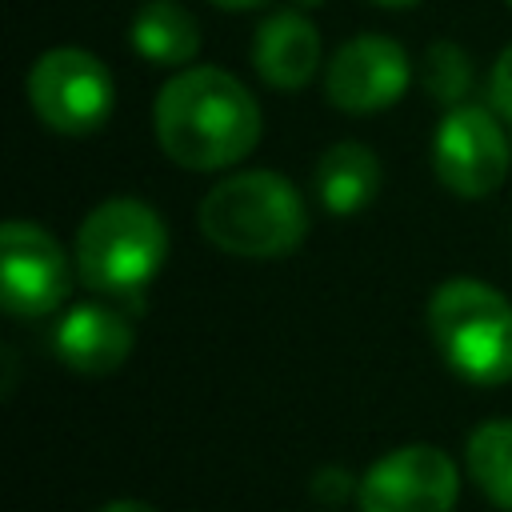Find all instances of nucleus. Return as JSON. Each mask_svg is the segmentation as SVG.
<instances>
[{
  "label": "nucleus",
  "instance_id": "obj_13",
  "mask_svg": "<svg viewBox=\"0 0 512 512\" xmlns=\"http://www.w3.org/2000/svg\"><path fill=\"white\" fill-rule=\"evenodd\" d=\"M128 40L152 64H188L200 48V24L180 0H148L132 16Z\"/></svg>",
  "mask_w": 512,
  "mask_h": 512
},
{
  "label": "nucleus",
  "instance_id": "obj_14",
  "mask_svg": "<svg viewBox=\"0 0 512 512\" xmlns=\"http://www.w3.org/2000/svg\"><path fill=\"white\" fill-rule=\"evenodd\" d=\"M468 476L504 512H512V420H484L468 436Z\"/></svg>",
  "mask_w": 512,
  "mask_h": 512
},
{
  "label": "nucleus",
  "instance_id": "obj_1",
  "mask_svg": "<svg viewBox=\"0 0 512 512\" xmlns=\"http://www.w3.org/2000/svg\"><path fill=\"white\" fill-rule=\"evenodd\" d=\"M152 124L168 160L192 172H216L256 148L260 104L232 72L200 64L176 72L156 92Z\"/></svg>",
  "mask_w": 512,
  "mask_h": 512
},
{
  "label": "nucleus",
  "instance_id": "obj_7",
  "mask_svg": "<svg viewBox=\"0 0 512 512\" xmlns=\"http://www.w3.org/2000/svg\"><path fill=\"white\" fill-rule=\"evenodd\" d=\"M460 472L448 452L432 444H404L380 456L356 492L360 512H452Z\"/></svg>",
  "mask_w": 512,
  "mask_h": 512
},
{
  "label": "nucleus",
  "instance_id": "obj_2",
  "mask_svg": "<svg viewBox=\"0 0 512 512\" xmlns=\"http://www.w3.org/2000/svg\"><path fill=\"white\" fill-rule=\"evenodd\" d=\"M200 232L232 256H284L308 232V208L296 184L272 168L224 176L200 200Z\"/></svg>",
  "mask_w": 512,
  "mask_h": 512
},
{
  "label": "nucleus",
  "instance_id": "obj_21",
  "mask_svg": "<svg viewBox=\"0 0 512 512\" xmlns=\"http://www.w3.org/2000/svg\"><path fill=\"white\" fill-rule=\"evenodd\" d=\"M376 4H384V8H408V4H416V0H376Z\"/></svg>",
  "mask_w": 512,
  "mask_h": 512
},
{
  "label": "nucleus",
  "instance_id": "obj_18",
  "mask_svg": "<svg viewBox=\"0 0 512 512\" xmlns=\"http://www.w3.org/2000/svg\"><path fill=\"white\" fill-rule=\"evenodd\" d=\"M100 512H156L152 504H140V500H112V504H104Z\"/></svg>",
  "mask_w": 512,
  "mask_h": 512
},
{
  "label": "nucleus",
  "instance_id": "obj_11",
  "mask_svg": "<svg viewBox=\"0 0 512 512\" xmlns=\"http://www.w3.org/2000/svg\"><path fill=\"white\" fill-rule=\"evenodd\" d=\"M252 68L272 88H304L320 68V28L300 8H280L252 36Z\"/></svg>",
  "mask_w": 512,
  "mask_h": 512
},
{
  "label": "nucleus",
  "instance_id": "obj_10",
  "mask_svg": "<svg viewBox=\"0 0 512 512\" xmlns=\"http://www.w3.org/2000/svg\"><path fill=\"white\" fill-rule=\"evenodd\" d=\"M132 352V324L112 304H76L56 324V356L80 376H108Z\"/></svg>",
  "mask_w": 512,
  "mask_h": 512
},
{
  "label": "nucleus",
  "instance_id": "obj_15",
  "mask_svg": "<svg viewBox=\"0 0 512 512\" xmlns=\"http://www.w3.org/2000/svg\"><path fill=\"white\" fill-rule=\"evenodd\" d=\"M420 80H424V88L440 104H460L464 92L472 88V64H468V56H464L460 44L436 40L424 52V60H420Z\"/></svg>",
  "mask_w": 512,
  "mask_h": 512
},
{
  "label": "nucleus",
  "instance_id": "obj_19",
  "mask_svg": "<svg viewBox=\"0 0 512 512\" xmlns=\"http://www.w3.org/2000/svg\"><path fill=\"white\" fill-rule=\"evenodd\" d=\"M212 4H220V8H236V12H248V8H264L268 0H212Z\"/></svg>",
  "mask_w": 512,
  "mask_h": 512
},
{
  "label": "nucleus",
  "instance_id": "obj_5",
  "mask_svg": "<svg viewBox=\"0 0 512 512\" xmlns=\"http://www.w3.org/2000/svg\"><path fill=\"white\" fill-rule=\"evenodd\" d=\"M24 88H28L32 112L64 136L96 132L112 116V104H116V84H112L108 64L76 44L48 48L28 68Z\"/></svg>",
  "mask_w": 512,
  "mask_h": 512
},
{
  "label": "nucleus",
  "instance_id": "obj_4",
  "mask_svg": "<svg viewBox=\"0 0 512 512\" xmlns=\"http://www.w3.org/2000/svg\"><path fill=\"white\" fill-rule=\"evenodd\" d=\"M168 252V228L152 204L116 196L96 204L76 232V268L80 280L104 296L140 292Z\"/></svg>",
  "mask_w": 512,
  "mask_h": 512
},
{
  "label": "nucleus",
  "instance_id": "obj_17",
  "mask_svg": "<svg viewBox=\"0 0 512 512\" xmlns=\"http://www.w3.org/2000/svg\"><path fill=\"white\" fill-rule=\"evenodd\" d=\"M488 92H492V108L512 124V44L496 56V64H492V80H488Z\"/></svg>",
  "mask_w": 512,
  "mask_h": 512
},
{
  "label": "nucleus",
  "instance_id": "obj_8",
  "mask_svg": "<svg viewBox=\"0 0 512 512\" xmlns=\"http://www.w3.org/2000/svg\"><path fill=\"white\" fill-rule=\"evenodd\" d=\"M0 296L8 316H48L68 296V260L52 232L32 220L0 228Z\"/></svg>",
  "mask_w": 512,
  "mask_h": 512
},
{
  "label": "nucleus",
  "instance_id": "obj_22",
  "mask_svg": "<svg viewBox=\"0 0 512 512\" xmlns=\"http://www.w3.org/2000/svg\"><path fill=\"white\" fill-rule=\"evenodd\" d=\"M508 4H512V0H508Z\"/></svg>",
  "mask_w": 512,
  "mask_h": 512
},
{
  "label": "nucleus",
  "instance_id": "obj_3",
  "mask_svg": "<svg viewBox=\"0 0 512 512\" xmlns=\"http://www.w3.org/2000/svg\"><path fill=\"white\" fill-rule=\"evenodd\" d=\"M428 328L456 376L472 384L512 380V304L492 284H440L428 300Z\"/></svg>",
  "mask_w": 512,
  "mask_h": 512
},
{
  "label": "nucleus",
  "instance_id": "obj_12",
  "mask_svg": "<svg viewBox=\"0 0 512 512\" xmlns=\"http://www.w3.org/2000/svg\"><path fill=\"white\" fill-rule=\"evenodd\" d=\"M380 160L360 140H336L316 164V196L332 216L364 212L380 192Z\"/></svg>",
  "mask_w": 512,
  "mask_h": 512
},
{
  "label": "nucleus",
  "instance_id": "obj_9",
  "mask_svg": "<svg viewBox=\"0 0 512 512\" xmlns=\"http://www.w3.org/2000/svg\"><path fill=\"white\" fill-rule=\"evenodd\" d=\"M412 80V60L400 48V40L364 32L336 48L324 72L328 100L348 116H372L404 96Z\"/></svg>",
  "mask_w": 512,
  "mask_h": 512
},
{
  "label": "nucleus",
  "instance_id": "obj_20",
  "mask_svg": "<svg viewBox=\"0 0 512 512\" xmlns=\"http://www.w3.org/2000/svg\"><path fill=\"white\" fill-rule=\"evenodd\" d=\"M316 4H324V0H292V8H300V12H308V8H316Z\"/></svg>",
  "mask_w": 512,
  "mask_h": 512
},
{
  "label": "nucleus",
  "instance_id": "obj_16",
  "mask_svg": "<svg viewBox=\"0 0 512 512\" xmlns=\"http://www.w3.org/2000/svg\"><path fill=\"white\" fill-rule=\"evenodd\" d=\"M312 492H316V500H324V504H344V500H352V492H360V484L352 480L348 468L324 464V468L312 476Z\"/></svg>",
  "mask_w": 512,
  "mask_h": 512
},
{
  "label": "nucleus",
  "instance_id": "obj_6",
  "mask_svg": "<svg viewBox=\"0 0 512 512\" xmlns=\"http://www.w3.org/2000/svg\"><path fill=\"white\" fill-rule=\"evenodd\" d=\"M508 136L496 112L480 104H452L436 124L432 140V168L444 188L456 196H488L508 176Z\"/></svg>",
  "mask_w": 512,
  "mask_h": 512
}]
</instances>
